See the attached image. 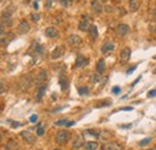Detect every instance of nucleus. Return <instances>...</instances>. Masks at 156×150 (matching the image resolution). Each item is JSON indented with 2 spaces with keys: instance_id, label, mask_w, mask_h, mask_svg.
I'll list each match as a JSON object with an SVG mask.
<instances>
[{
  "instance_id": "nucleus-1",
  "label": "nucleus",
  "mask_w": 156,
  "mask_h": 150,
  "mask_svg": "<svg viewBox=\"0 0 156 150\" xmlns=\"http://www.w3.org/2000/svg\"><path fill=\"white\" fill-rule=\"evenodd\" d=\"M31 83H32V76L30 73H26L21 77V79L18 82V85L22 90H28L31 85Z\"/></svg>"
},
{
  "instance_id": "nucleus-2",
  "label": "nucleus",
  "mask_w": 156,
  "mask_h": 150,
  "mask_svg": "<svg viewBox=\"0 0 156 150\" xmlns=\"http://www.w3.org/2000/svg\"><path fill=\"white\" fill-rule=\"evenodd\" d=\"M71 134L69 131L66 130H61V131H58L57 136H55V142L59 143V144H65V143H67V141L70 139Z\"/></svg>"
},
{
  "instance_id": "nucleus-3",
  "label": "nucleus",
  "mask_w": 156,
  "mask_h": 150,
  "mask_svg": "<svg viewBox=\"0 0 156 150\" xmlns=\"http://www.w3.org/2000/svg\"><path fill=\"white\" fill-rule=\"evenodd\" d=\"M47 79V71L45 70H41L37 74H36V77H35V85L37 88L40 86H42L45 85V80Z\"/></svg>"
},
{
  "instance_id": "nucleus-4",
  "label": "nucleus",
  "mask_w": 156,
  "mask_h": 150,
  "mask_svg": "<svg viewBox=\"0 0 156 150\" xmlns=\"http://www.w3.org/2000/svg\"><path fill=\"white\" fill-rule=\"evenodd\" d=\"M21 137L28 143V144H35L36 143V137H35V134H32L30 131H22L21 132Z\"/></svg>"
},
{
  "instance_id": "nucleus-5",
  "label": "nucleus",
  "mask_w": 156,
  "mask_h": 150,
  "mask_svg": "<svg viewBox=\"0 0 156 150\" xmlns=\"http://www.w3.org/2000/svg\"><path fill=\"white\" fill-rule=\"evenodd\" d=\"M80 43H82V39L78 35H76V34H72V35L67 37V45H70L72 47H78Z\"/></svg>"
},
{
  "instance_id": "nucleus-6",
  "label": "nucleus",
  "mask_w": 156,
  "mask_h": 150,
  "mask_svg": "<svg viewBox=\"0 0 156 150\" xmlns=\"http://www.w3.org/2000/svg\"><path fill=\"white\" fill-rule=\"evenodd\" d=\"M65 53V48L63 46H57L51 53V58L52 59H59L60 57H63Z\"/></svg>"
},
{
  "instance_id": "nucleus-7",
  "label": "nucleus",
  "mask_w": 156,
  "mask_h": 150,
  "mask_svg": "<svg viewBox=\"0 0 156 150\" xmlns=\"http://www.w3.org/2000/svg\"><path fill=\"white\" fill-rule=\"evenodd\" d=\"M128 30H130V28H128V25L127 24H124V23H121L117 26V29H115V32H117V35L118 36H125L126 34L128 32Z\"/></svg>"
},
{
  "instance_id": "nucleus-8",
  "label": "nucleus",
  "mask_w": 156,
  "mask_h": 150,
  "mask_svg": "<svg viewBox=\"0 0 156 150\" xmlns=\"http://www.w3.org/2000/svg\"><path fill=\"white\" fill-rule=\"evenodd\" d=\"M90 5H91L93 12H95V13H101L103 10V6L101 5V3L99 1V0H93V1L90 3Z\"/></svg>"
},
{
  "instance_id": "nucleus-9",
  "label": "nucleus",
  "mask_w": 156,
  "mask_h": 150,
  "mask_svg": "<svg viewBox=\"0 0 156 150\" xmlns=\"http://www.w3.org/2000/svg\"><path fill=\"white\" fill-rule=\"evenodd\" d=\"M30 30V26H29V23L26 22V20H21V23L18 25V32L19 34H25Z\"/></svg>"
},
{
  "instance_id": "nucleus-10",
  "label": "nucleus",
  "mask_w": 156,
  "mask_h": 150,
  "mask_svg": "<svg viewBox=\"0 0 156 150\" xmlns=\"http://www.w3.org/2000/svg\"><path fill=\"white\" fill-rule=\"evenodd\" d=\"M46 36L49 37V39L58 37L59 36V31H58L57 28H54V26H49V28L46 29Z\"/></svg>"
},
{
  "instance_id": "nucleus-11",
  "label": "nucleus",
  "mask_w": 156,
  "mask_h": 150,
  "mask_svg": "<svg viewBox=\"0 0 156 150\" xmlns=\"http://www.w3.org/2000/svg\"><path fill=\"white\" fill-rule=\"evenodd\" d=\"M131 57V49L128 47H125L124 49H121L120 52V60L121 61H127Z\"/></svg>"
},
{
  "instance_id": "nucleus-12",
  "label": "nucleus",
  "mask_w": 156,
  "mask_h": 150,
  "mask_svg": "<svg viewBox=\"0 0 156 150\" xmlns=\"http://www.w3.org/2000/svg\"><path fill=\"white\" fill-rule=\"evenodd\" d=\"M5 25H7V26L11 25V16L7 12H4L3 16H1V26L5 28Z\"/></svg>"
},
{
  "instance_id": "nucleus-13",
  "label": "nucleus",
  "mask_w": 156,
  "mask_h": 150,
  "mask_svg": "<svg viewBox=\"0 0 156 150\" xmlns=\"http://www.w3.org/2000/svg\"><path fill=\"white\" fill-rule=\"evenodd\" d=\"M105 150H124L123 147L119 145L118 143H115V142H109V143H107V144L105 145Z\"/></svg>"
},
{
  "instance_id": "nucleus-14",
  "label": "nucleus",
  "mask_w": 156,
  "mask_h": 150,
  "mask_svg": "<svg viewBox=\"0 0 156 150\" xmlns=\"http://www.w3.org/2000/svg\"><path fill=\"white\" fill-rule=\"evenodd\" d=\"M88 64V59L83 55H78L76 59V63H74V66L76 67H83Z\"/></svg>"
},
{
  "instance_id": "nucleus-15",
  "label": "nucleus",
  "mask_w": 156,
  "mask_h": 150,
  "mask_svg": "<svg viewBox=\"0 0 156 150\" xmlns=\"http://www.w3.org/2000/svg\"><path fill=\"white\" fill-rule=\"evenodd\" d=\"M140 6V0H130L128 3V7H130L131 12H136Z\"/></svg>"
},
{
  "instance_id": "nucleus-16",
  "label": "nucleus",
  "mask_w": 156,
  "mask_h": 150,
  "mask_svg": "<svg viewBox=\"0 0 156 150\" xmlns=\"http://www.w3.org/2000/svg\"><path fill=\"white\" fill-rule=\"evenodd\" d=\"M90 23L89 22H86V20H80V22L78 23V29L80 31H89L90 30Z\"/></svg>"
},
{
  "instance_id": "nucleus-17",
  "label": "nucleus",
  "mask_w": 156,
  "mask_h": 150,
  "mask_svg": "<svg viewBox=\"0 0 156 150\" xmlns=\"http://www.w3.org/2000/svg\"><path fill=\"white\" fill-rule=\"evenodd\" d=\"M80 147H83V136H78L76 141H73V150H78Z\"/></svg>"
},
{
  "instance_id": "nucleus-18",
  "label": "nucleus",
  "mask_w": 156,
  "mask_h": 150,
  "mask_svg": "<svg viewBox=\"0 0 156 150\" xmlns=\"http://www.w3.org/2000/svg\"><path fill=\"white\" fill-rule=\"evenodd\" d=\"M96 71L99 73H103L106 71V64H105V60L102 59H100L97 61V64H96Z\"/></svg>"
},
{
  "instance_id": "nucleus-19",
  "label": "nucleus",
  "mask_w": 156,
  "mask_h": 150,
  "mask_svg": "<svg viewBox=\"0 0 156 150\" xmlns=\"http://www.w3.org/2000/svg\"><path fill=\"white\" fill-rule=\"evenodd\" d=\"M99 148V144H97V142H86L85 144H84V149L85 150H96Z\"/></svg>"
},
{
  "instance_id": "nucleus-20",
  "label": "nucleus",
  "mask_w": 156,
  "mask_h": 150,
  "mask_svg": "<svg viewBox=\"0 0 156 150\" xmlns=\"http://www.w3.org/2000/svg\"><path fill=\"white\" fill-rule=\"evenodd\" d=\"M114 45L112 42H105L102 45V48H101V51H102V53H107V52H111L114 49Z\"/></svg>"
},
{
  "instance_id": "nucleus-21",
  "label": "nucleus",
  "mask_w": 156,
  "mask_h": 150,
  "mask_svg": "<svg viewBox=\"0 0 156 150\" xmlns=\"http://www.w3.org/2000/svg\"><path fill=\"white\" fill-rule=\"evenodd\" d=\"M31 49L32 51H35L36 54H42L45 52V48L41 46V45H38L36 42H32V46H31Z\"/></svg>"
},
{
  "instance_id": "nucleus-22",
  "label": "nucleus",
  "mask_w": 156,
  "mask_h": 150,
  "mask_svg": "<svg viewBox=\"0 0 156 150\" xmlns=\"http://www.w3.org/2000/svg\"><path fill=\"white\" fill-rule=\"evenodd\" d=\"M45 91H46V85H42V86L38 88V89H37V94H36V96H35L36 101H40V100L42 99V96L45 95Z\"/></svg>"
},
{
  "instance_id": "nucleus-23",
  "label": "nucleus",
  "mask_w": 156,
  "mask_h": 150,
  "mask_svg": "<svg viewBox=\"0 0 156 150\" xmlns=\"http://www.w3.org/2000/svg\"><path fill=\"white\" fill-rule=\"evenodd\" d=\"M89 32H90V36H91L93 39H97L99 32H97V28H96V25H94V24H93V25L90 26Z\"/></svg>"
},
{
  "instance_id": "nucleus-24",
  "label": "nucleus",
  "mask_w": 156,
  "mask_h": 150,
  "mask_svg": "<svg viewBox=\"0 0 156 150\" xmlns=\"http://www.w3.org/2000/svg\"><path fill=\"white\" fill-rule=\"evenodd\" d=\"M60 86H61V89L63 90H65L66 88H67V80H66V78L65 77H60Z\"/></svg>"
},
{
  "instance_id": "nucleus-25",
  "label": "nucleus",
  "mask_w": 156,
  "mask_h": 150,
  "mask_svg": "<svg viewBox=\"0 0 156 150\" xmlns=\"http://www.w3.org/2000/svg\"><path fill=\"white\" fill-rule=\"evenodd\" d=\"M78 93H79V95H88V94H89V88H88V86L78 88Z\"/></svg>"
},
{
  "instance_id": "nucleus-26",
  "label": "nucleus",
  "mask_w": 156,
  "mask_h": 150,
  "mask_svg": "<svg viewBox=\"0 0 156 150\" xmlns=\"http://www.w3.org/2000/svg\"><path fill=\"white\" fill-rule=\"evenodd\" d=\"M153 139H151V137H147V138H144V139H142L138 144L140 145V147H144V145H147V144H149V143H150Z\"/></svg>"
},
{
  "instance_id": "nucleus-27",
  "label": "nucleus",
  "mask_w": 156,
  "mask_h": 150,
  "mask_svg": "<svg viewBox=\"0 0 156 150\" xmlns=\"http://www.w3.org/2000/svg\"><path fill=\"white\" fill-rule=\"evenodd\" d=\"M36 134H37V136H43V134H45V128L42 127L41 124H38L37 128H36Z\"/></svg>"
},
{
  "instance_id": "nucleus-28",
  "label": "nucleus",
  "mask_w": 156,
  "mask_h": 150,
  "mask_svg": "<svg viewBox=\"0 0 156 150\" xmlns=\"http://www.w3.org/2000/svg\"><path fill=\"white\" fill-rule=\"evenodd\" d=\"M67 119H60V120H58V121H55L54 122V125H57V126H63V125H67Z\"/></svg>"
},
{
  "instance_id": "nucleus-29",
  "label": "nucleus",
  "mask_w": 156,
  "mask_h": 150,
  "mask_svg": "<svg viewBox=\"0 0 156 150\" xmlns=\"http://www.w3.org/2000/svg\"><path fill=\"white\" fill-rule=\"evenodd\" d=\"M59 3L63 7H69V5L72 3V0H59Z\"/></svg>"
},
{
  "instance_id": "nucleus-30",
  "label": "nucleus",
  "mask_w": 156,
  "mask_h": 150,
  "mask_svg": "<svg viewBox=\"0 0 156 150\" xmlns=\"http://www.w3.org/2000/svg\"><path fill=\"white\" fill-rule=\"evenodd\" d=\"M31 19L34 20V22H38L40 15H38V13H31Z\"/></svg>"
},
{
  "instance_id": "nucleus-31",
  "label": "nucleus",
  "mask_w": 156,
  "mask_h": 150,
  "mask_svg": "<svg viewBox=\"0 0 156 150\" xmlns=\"http://www.w3.org/2000/svg\"><path fill=\"white\" fill-rule=\"evenodd\" d=\"M148 97H156V89L148 91Z\"/></svg>"
},
{
  "instance_id": "nucleus-32",
  "label": "nucleus",
  "mask_w": 156,
  "mask_h": 150,
  "mask_svg": "<svg viewBox=\"0 0 156 150\" xmlns=\"http://www.w3.org/2000/svg\"><path fill=\"white\" fill-rule=\"evenodd\" d=\"M82 19H83V20H86V22H89V23L93 22V19H91L89 16H88V15H83V16H82Z\"/></svg>"
},
{
  "instance_id": "nucleus-33",
  "label": "nucleus",
  "mask_w": 156,
  "mask_h": 150,
  "mask_svg": "<svg viewBox=\"0 0 156 150\" xmlns=\"http://www.w3.org/2000/svg\"><path fill=\"white\" fill-rule=\"evenodd\" d=\"M99 79H100L99 74H97V73H95L94 76H93V82H94V83H97V82H99Z\"/></svg>"
},
{
  "instance_id": "nucleus-34",
  "label": "nucleus",
  "mask_w": 156,
  "mask_h": 150,
  "mask_svg": "<svg viewBox=\"0 0 156 150\" xmlns=\"http://www.w3.org/2000/svg\"><path fill=\"white\" fill-rule=\"evenodd\" d=\"M5 90H6V88H5V82H4V80H1V89H0V93L4 94V93H5Z\"/></svg>"
},
{
  "instance_id": "nucleus-35",
  "label": "nucleus",
  "mask_w": 156,
  "mask_h": 150,
  "mask_svg": "<svg viewBox=\"0 0 156 150\" xmlns=\"http://www.w3.org/2000/svg\"><path fill=\"white\" fill-rule=\"evenodd\" d=\"M112 93H114V94H119V93H120V88H119V86H114L113 89H112Z\"/></svg>"
},
{
  "instance_id": "nucleus-36",
  "label": "nucleus",
  "mask_w": 156,
  "mask_h": 150,
  "mask_svg": "<svg viewBox=\"0 0 156 150\" xmlns=\"http://www.w3.org/2000/svg\"><path fill=\"white\" fill-rule=\"evenodd\" d=\"M36 120H37V115L36 114H34V115H31V117H30V121L31 122H36Z\"/></svg>"
},
{
  "instance_id": "nucleus-37",
  "label": "nucleus",
  "mask_w": 156,
  "mask_h": 150,
  "mask_svg": "<svg viewBox=\"0 0 156 150\" xmlns=\"http://www.w3.org/2000/svg\"><path fill=\"white\" fill-rule=\"evenodd\" d=\"M136 67H137V66H133V67H131V69H128L126 73H127V74H131V73H132V72L136 70Z\"/></svg>"
},
{
  "instance_id": "nucleus-38",
  "label": "nucleus",
  "mask_w": 156,
  "mask_h": 150,
  "mask_svg": "<svg viewBox=\"0 0 156 150\" xmlns=\"http://www.w3.org/2000/svg\"><path fill=\"white\" fill-rule=\"evenodd\" d=\"M132 109H133L132 107H123L120 111H132Z\"/></svg>"
},
{
  "instance_id": "nucleus-39",
  "label": "nucleus",
  "mask_w": 156,
  "mask_h": 150,
  "mask_svg": "<svg viewBox=\"0 0 156 150\" xmlns=\"http://www.w3.org/2000/svg\"><path fill=\"white\" fill-rule=\"evenodd\" d=\"M11 125H12V127H18V126H21V124H19V122H11Z\"/></svg>"
},
{
  "instance_id": "nucleus-40",
  "label": "nucleus",
  "mask_w": 156,
  "mask_h": 150,
  "mask_svg": "<svg viewBox=\"0 0 156 150\" xmlns=\"http://www.w3.org/2000/svg\"><path fill=\"white\" fill-rule=\"evenodd\" d=\"M52 1H53V0H48V1H47V4H46L47 9H49V7H51V4H52Z\"/></svg>"
},
{
  "instance_id": "nucleus-41",
  "label": "nucleus",
  "mask_w": 156,
  "mask_h": 150,
  "mask_svg": "<svg viewBox=\"0 0 156 150\" xmlns=\"http://www.w3.org/2000/svg\"><path fill=\"white\" fill-rule=\"evenodd\" d=\"M139 79H140V76H139V77H138V78H137V79H136V80L133 82V83H132V86H133V85H136V84H137V83H138V80H139Z\"/></svg>"
},
{
  "instance_id": "nucleus-42",
  "label": "nucleus",
  "mask_w": 156,
  "mask_h": 150,
  "mask_svg": "<svg viewBox=\"0 0 156 150\" xmlns=\"http://www.w3.org/2000/svg\"><path fill=\"white\" fill-rule=\"evenodd\" d=\"M120 127H123V128H130V127H131V125H121Z\"/></svg>"
},
{
  "instance_id": "nucleus-43",
  "label": "nucleus",
  "mask_w": 156,
  "mask_h": 150,
  "mask_svg": "<svg viewBox=\"0 0 156 150\" xmlns=\"http://www.w3.org/2000/svg\"><path fill=\"white\" fill-rule=\"evenodd\" d=\"M72 125H74V121H70V122H67V125H66V126H72Z\"/></svg>"
},
{
  "instance_id": "nucleus-44",
  "label": "nucleus",
  "mask_w": 156,
  "mask_h": 150,
  "mask_svg": "<svg viewBox=\"0 0 156 150\" xmlns=\"http://www.w3.org/2000/svg\"><path fill=\"white\" fill-rule=\"evenodd\" d=\"M153 16H154V17H153V18H154V20H156V9L154 10V13H153Z\"/></svg>"
},
{
  "instance_id": "nucleus-45",
  "label": "nucleus",
  "mask_w": 156,
  "mask_h": 150,
  "mask_svg": "<svg viewBox=\"0 0 156 150\" xmlns=\"http://www.w3.org/2000/svg\"><path fill=\"white\" fill-rule=\"evenodd\" d=\"M32 7H34V9H35V10H37V7H38V5H37V3H34V6H32Z\"/></svg>"
},
{
  "instance_id": "nucleus-46",
  "label": "nucleus",
  "mask_w": 156,
  "mask_h": 150,
  "mask_svg": "<svg viewBox=\"0 0 156 150\" xmlns=\"http://www.w3.org/2000/svg\"><path fill=\"white\" fill-rule=\"evenodd\" d=\"M144 150H156V148H151V149H144Z\"/></svg>"
},
{
  "instance_id": "nucleus-47",
  "label": "nucleus",
  "mask_w": 156,
  "mask_h": 150,
  "mask_svg": "<svg viewBox=\"0 0 156 150\" xmlns=\"http://www.w3.org/2000/svg\"><path fill=\"white\" fill-rule=\"evenodd\" d=\"M53 150H61V149H53Z\"/></svg>"
},
{
  "instance_id": "nucleus-48",
  "label": "nucleus",
  "mask_w": 156,
  "mask_h": 150,
  "mask_svg": "<svg viewBox=\"0 0 156 150\" xmlns=\"http://www.w3.org/2000/svg\"><path fill=\"white\" fill-rule=\"evenodd\" d=\"M155 32H156V28H155Z\"/></svg>"
},
{
  "instance_id": "nucleus-49",
  "label": "nucleus",
  "mask_w": 156,
  "mask_h": 150,
  "mask_svg": "<svg viewBox=\"0 0 156 150\" xmlns=\"http://www.w3.org/2000/svg\"><path fill=\"white\" fill-rule=\"evenodd\" d=\"M155 148H156V144H155Z\"/></svg>"
},
{
  "instance_id": "nucleus-50",
  "label": "nucleus",
  "mask_w": 156,
  "mask_h": 150,
  "mask_svg": "<svg viewBox=\"0 0 156 150\" xmlns=\"http://www.w3.org/2000/svg\"><path fill=\"white\" fill-rule=\"evenodd\" d=\"M40 150H42V149H40Z\"/></svg>"
}]
</instances>
